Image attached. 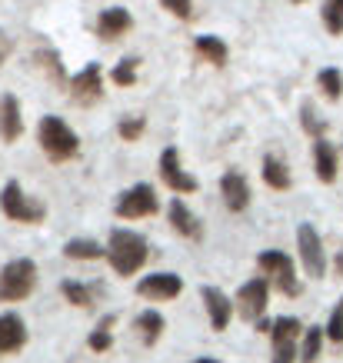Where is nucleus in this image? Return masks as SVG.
I'll list each match as a JSON object with an SVG mask.
<instances>
[{"mask_svg":"<svg viewBox=\"0 0 343 363\" xmlns=\"http://www.w3.org/2000/svg\"><path fill=\"white\" fill-rule=\"evenodd\" d=\"M150 257V243L140 237L137 230H111V240H107V264L117 277H133L140 267L147 264Z\"/></svg>","mask_w":343,"mask_h":363,"instance_id":"nucleus-1","label":"nucleus"},{"mask_svg":"<svg viewBox=\"0 0 343 363\" xmlns=\"http://www.w3.org/2000/svg\"><path fill=\"white\" fill-rule=\"evenodd\" d=\"M37 143H40V150L47 154L50 164H67V160H74L80 154V137L74 133V127L54 113H47L40 117V127H37Z\"/></svg>","mask_w":343,"mask_h":363,"instance_id":"nucleus-2","label":"nucleus"},{"mask_svg":"<svg viewBox=\"0 0 343 363\" xmlns=\"http://www.w3.org/2000/svg\"><path fill=\"white\" fill-rule=\"evenodd\" d=\"M257 267L264 270V277L270 280V286H277L283 297H300L303 284L297 280V264L293 257L283 250H260L257 253Z\"/></svg>","mask_w":343,"mask_h":363,"instance_id":"nucleus-3","label":"nucleus"},{"mask_svg":"<svg viewBox=\"0 0 343 363\" xmlns=\"http://www.w3.org/2000/svg\"><path fill=\"white\" fill-rule=\"evenodd\" d=\"M33 290H37V264H33V260L17 257V260L0 267V300H4V303L27 300Z\"/></svg>","mask_w":343,"mask_h":363,"instance_id":"nucleus-4","label":"nucleus"},{"mask_svg":"<svg viewBox=\"0 0 343 363\" xmlns=\"http://www.w3.org/2000/svg\"><path fill=\"white\" fill-rule=\"evenodd\" d=\"M0 210H4V217H7V220L30 223V227H33V223H44V217H47L44 203H40L37 197H27L17 180L4 184V190H0Z\"/></svg>","mask_w":343,"mask_h":363,"instance_id":"nucleus-5","label":"nucleus"},{"mask_svg":"<svg viewBox=\"0 0 343 363\" xmlns=\"http://www.w3.org/2000/svg\"><path fill=\"white\" fill-rule=\"evenodd\" d=\"M266 307H270V280L266 277H254V280L240 284L237 297H233V310L240 313V320L257 323L260 317H266Z\"/></svg>","mask_w":343,"mask_h":363,"instance_id":"nucleus-6","label":"nucleus"},{"mask_svg":"<svg viewBox=\"0 0 343 363\" xmlns=\"http://www.w3.org/2000/svg\"><path fill=\"white\" fill-rule=\"evenodd\" d=\"M297 257L303 264V274L310 280H323L327 274V253H323L320 233L313 230V223H297Z\"/></svg>","mask_w":343,"mask_h":363,"instance_id":"nucleus-7","label":"nucleus"},{"mask_svg":"<svg viewBox=\"0 0 343 363\" xmlns=\"http://www.w3.org/2000/svg\"><path fill=\"white\" fill-rule=\"evenodd\" d=\"M160 210V197L150 184H133L117 197V217L123 220H144V217H154Z\"/></svg>","mask_w":343,"mask_h":363,"instance_id":"nucleus-8","label":"nucleus"},{"mask_svg":"<svg viewBox=\"0 0 343 363\" xmlns=\"http://www.w3.org/2000/svg\"><path fill=\"white\" fill-rule=\"evenodd\" d=\"M157 174H160V180H164L174 194H197V187H200L197 177L184 170L177 147H164V154L157 160Z\"/></svg>","mask_w":343,"mask_h":363,"instance_id":"nucleus-9","label":"nucleus"},{"mask_svg":"<svg viewBox=\"0 0 343 363\" xmlns=\"http://www.w3.org/2000/svg\"><path fill=\"white\" fill-rule=\"evenodd\" d=\"M103 97V67L94 60L87 64L80 74L70 77V100L80 104V107H90V104H97Z\"/></svg>","mask_w":343,"mask_h":363,"instance_id":"nucleus-10","label":"nucleus"},{"mask_svg":"<svg viewBox=\"0 0 343 363\" xmlns=\"http://www.w3.org/2000/svg\"><path fill=\"white\" fill-rule=\"evenodd\" d=\"M137 294L144 300H154V303H167V300H177L184 294V280L177 274H150L137 284Z\"/></svg>","mask_w":343,"mask_h":363,"instance_id":"nucleus-11","label":"nucleus"},{"mask_svg":"<svg viewBox=\"0 0 343 363\" xmlns=\"http://www.w3.org/2000/svg\"><path fill=\"white\" fill-rule=\"evenodd\" d=\"M200 297H203V307H207V320H210V327L217 333H223L227 327H230V320H233V300L223 294L220 286H213L207 284L203 290H200Z\"/></svg>","mask_w":343,"mask_h":363,"instance_id":"nucleus-12","label":"nucleus"},{"mask_svg":"<svg viewBox=\"0 0 343 363\" xmlns=\"http://www.w3.org/2000/svg\"><path fill=\"white\" fill-rule=\"evenodd\" d=\"M220 197L223 203H227V210H233V213H244L247 207H250V184H247V177L240 174V170H227V174L220 177Z\"/></svg>","mask_w":343,"mask_h":363,"instance_id":"nucleus-13","label":"nucleus"},{"mask_svg":"<svg viewBox=\"0 0 343 363\" xmlns=\"http://www.w3.org/2000/svg\"><path fill=\"white\" fill-rule=\"evenodd\" d=\"M133 27V17L127 7H107V11H100L97 17V37L100 40H120L123 33Z\"/></svg>","mask_w":343,"mask_h":363,"instance_id":"nucleus-14","label":"nucleus"},{"mask_svg":"<svg viewBox=\"0 0 343 363\" xmlns=\"http://www.w3.org/2000/svg\"><path fill=\"white\" fill-rule=\"evenodd\" d=\"M313 170H317V180L320 184H333L337 174H340V154L327 137L313 140Z\"/></svg>","mask_w":343,"mask_h":363,"instance_id":"nucleus-15","label":"nucleus"},{"mask_svg":"<svg viewBox=\"0 0 343 363\" xmlns=\"http://www.w3.org/2000/svg\"><path fill=\"white\" fill-rule=\"evenodd\" d=\"M23 133V113H21V100L13 94L0 97V137L4 143H17Z\"/></svg>","mask_w":343,"mask_h":363,"instance_id":"nucleus-16","label":"nucleus"},{"mask_svg":"<svg viewBox=\"0 0 343 363\" xmlns=\"http://www.w3.org/2000/svg\"><path fill=\"white\" fill-rule=\"evenodd\" d=\"M27 343V323L21 313H0V357L23 350Z\"/></svg>","mask_w":343,"mask_h":363,"instance_id":"nucleus-17","label":"nucleus"},{"mask_svg":"<svg viewBox=\"0 0 343 363\" xmlns=\"http://www.w3.org/2000/svg\"><path fill=\"white\" fill-rule=\"evenodd\" d=\"M167 217H170V227L180 233V237H187V240H200L203 237V227H200L197 213L184 203L180 197L170 200V207H167Z\"/></svg>","mask_w":343,"mask_h":363,"instance_id":"nucleus-18","label":"nucleus"},{"mask_svg":"<svg viewBox=\"0 0 343 363\" xmlns=\"http://www.w3.org/2000/svg\"><path fill=\"white\" fill-rule=\"evenodd\" d=\"M133 330L140 333V340H144L147 347H157V343L164 340L167 320L160 310H144V313H137V320H133Z\"/></svg>","mask_w":343,"mask_h":363,"instance_id":"nucleus-19","label":"nucleus"},{"mask_svg":"<svg viewBox=\"0 0 343 363\" xmlns=\"http://www.w3.org/2000/svg\"><path fill=\"white\" fill-rule=\"evenodd\" d=\"M260 177H264V184L270 190H290L293 187V177H290V167L280 160V157L266 154L264 164H260Z\"/></svg>","mask_w":343,"mask_h":363,"instance_id":"nucleus-20","label":"nucleus"},{"mask_svg":"<svg viewBox=\"0 0 343 363\" xmlns=\"http://www.w3.org/2000/svg\"><path fill=\"white\" fill-rule=\"evenodd\" d=\"M64 257L67 260H107V247L90 237H74L64 243Z\"/></svg>","mask_w":343,"mask_h":363,"instance_id":"nucleus-21","label":"nucleus"},{"mask_svg":"<svg viewBox=\"0 0 343 363\" xmlns=\"http://www.w3.org/2000/svg\"><path fill=\"white\" fill-rule=\"evenodd\" d=\"M193 50H197L207 64L213 67H223L227 64V57H230V50H227V44H223L220 37H213V33H200L197 40H193Z\"/></svg>","mask_w":343,"mask_h":363,"instance_id":"nucleus-22","label":"nucleus"},{"mask_svg":"<svg viewBox=\"0 0 343 363\" xmlns=\"http://www.w3.org/2000/svg\"><path fill=\"white\" fill-rule=\"evenodd\" d=\"M303 330H307V327H303L297 317H277V320H274V330H270V343H274V347L300 343Z\"/></svg>","mask_w":343,"mask_h":363,"instance_id":"nucleus-23","label":"nucleus"},{"mask_svg":"<svg viewBox=\"0 0 343 363\" xmlns=\"http://www.w3.org/2000/svg\"><path fill=\"white\" fill-rule=\"evenodd\" d=\"M323 340H327L323 327H307V330H303V337H300V363H317V360H320Z\"/></svg>","mask_w":343,"mask_h":363,"instance_id":"nucleus-24","label":"nucleus"},{"mask_svg":"<svg viewBox=\"0 0 343 363\" xmlns=\"http://www.w3.org/2000/svg\"><path fill=\"white\" fill-rule=\"evenodd\" d=\"M317 87L323 90L327 100H340L343 97V74L337 67H323L320 74H317Z\"/></svg>","mask_w":343,"mask_h":363,"instance_id":"nucleus-25","label":"nucleus"},{"mask_svg":"<svg viewBox=\"0 0 343 363\" xmlns=\"http://www.w3.org/2000/svg\"><path fill=\"white\" fill-rule=\"evenodd\" d=\"M113 323H117V317H100V323H97V330L90 333V340H87V347L94 353H103V350H111V343H113Z\"/></svg>","mask_w":343,"mask_h":363,"instance_id":"nucleus-26","label":"nucleus"},{"mask_svg":"<svg viewBox=\"0 0 343 363\" xmlns=\"http://www.w3.org/2000/svg\"><path fill=\"white\" fill-rule=\"evenodd\" d=\"M64 297L70 307H80V310H90L94 307V290L84 284H77V280H64Z\"/></svg>","mask_w":343,"mask_h":363,"instance_id":"nucleus-27","label":"nucleus"},{"mask_svg":"<svg viewBox=\"0 0 343 363\" xmlns=\"http://www.w3.org/2000/svg\"><path fill=\"white\" fill-rule=\"evenodd\" d=\"M323 27L333 33V37H340L343 33V0H323Z\"/></svg>","mask_w":343,"mask_h":363,"instance_id":"nucleus-28","label":"nucleus"},{"mask_svg":"<svg viewBox=\"0 0 343 363\" xmlns=\"http://www.w3.org/2000/svg\"><path fill=\"white\" fill-rule=\"evenodd\" d=\"M137 57H123L120 64L111 70V84H117V87H133L137 84Z\"/></svg>","mask_w":343,"mask_h":363,"instance_id":"nucleus-29","label":"nucleus"},{"mask_svg":"<svg viewBox=\"0 0 343 363\" xmlns=\"http://www.w3.org/2000/svg\"><path fill=\"white\" fill-rule=\"evenodd\" d=\"M300 123H303V130L310 133L313 140L327 137V121H320V117H317L313 104H303V107H300Z\"/></svg>","mask_w":343,"mask_h":363,"instance_id":"nucleus-30","label":"nucleus"},{"mask_svg":"<svg viewBox=\"0 0 343 363\" xmlns=\"http://www.w3.org/2000/svg\"><path fill=\"white\" fill-rule=\"evenodd\" d=\"M37 60H40V67L47 70V77L54 80V84H64L67 80V70H64V64H60V57H57L54 50H40ZM67 84H70V80H67Z\"/></svg>","mask_w":343,"mask_h":363,"instance_id":"nucleus-31","label":"nucleus"},{"mask_svg":"<svg viewBox=\"0 0 343 363\" xmlns=\"http://www.w3.org/2000/svg\"><path fill=\"white\" fill-rule=\"evenodd\" d=\"M144 130H147L144 117H120V123H117V133H120V140H127V143H137L144 137Z\"/></svg>","mask_w":343,"mask_h":363,"instance_id":"nucleus-32","label":"nucleus"},{"mask_svg":"<svg viewBox=\"0 0 343 363\" xmlns=\"http://www.w3.org/2000/svg\"><path fill=\"white\" fill-rule=\"evenodd\" d=\"M323 333H327V340L330 343H343V303L333 307V313H330V320H327Z\"/></svg>","mask_w":343,"mask_h":363,"instance_id":"nucleus-33","label":"nucleus"},{"mask_svg":"<svg viewBox=\"0 0 343 363\" xmlns=\"http://www.w3.org/2000/svg\"><path fill=\"white\" fill-rule=\"evenodd\" d=\"M164 4V11H170L174 17H180V21H190L193 17V0H160Z\"/></svg>","mask_w":343,"mask_h":363,"instance_id":"nucleus-34","label":"nucleus"},{"mask_svg":"<svg viewBox=\"0 0 343 363\" xmlns=\"http://www.w3.org/2000/svg\"><path fill=\"white\" fill-rule=\"evenodd\" d=\"M300 357V343H287V347H274L270 363H297Z\"/></svg>","mask_w":343,"mask_h":363,"instance_id":"nucleus-35","label":"nucleus"},{"mask_svg":"<svg viewBox=\"0 0 343 363\" xmlns=\"http://www.w3.org/2000/svg\"><path fill=\"white\" fill-rule=\"evenodd\" d=\"M11 50H13V40H11V37H7L4 30H0V64H4V60L11 57Z\"/></svg>","mask_w":343,"mask_h":363,"instance_id":"nucleus-36","label":"nucleus"},{"mask_svg":"<svg viewBox=\"0 0 343 363\" xmlns=\"http://www.w3.org/2000/svg\"><path fill=\"white\" fill-rule=\"evenodd\" d=\"M270 330H274V320H270V317L257 320V333H266V337H270Z\"/></svg>","mask_w":343,"mask_h":363,"instance_id":"nucleus-37","label":"nucleus"},{"mask_svg":"<svg viewBox=\"0 0 343 363\" xmlns=\"http://www.w3.org/2000/svg\"><path fill=\"white\" fill-rule=\"evenodd\" d=\"M333 270H337V277H343V250L337 253V260H333Z\"/></svg>","mask_w":343,"mask_h":363,"instance_id":"nucleus-38","label":"nucleus"},{"mask_svg":"<svg viewBox=\"0 0 343 363\" xmlns=\"http://www.w3.org/2000/svg\"><path fill=\"white\" fill-rule=\"evenodd\" d=\"M193 363H220V360H217V357H197Z\"/></svg>","mask_w":343,"mask_h":363,"instance_id":"nucleus-39","label":"nucleus"},{"mask_svg":"<svg viewBox=\"0 0 343 363\" xmlns=\"http://www.w3.org/2000/svg\"><path fill=\"white\" fill-rule=\"evenodd\" d=\"M340 157H343V147H340Z\"/></svg>","mask_w":343,"mask_h":363,"instance_id":"nucleus-40","label":"nucleus"},{"mask_svg":"<svg viewBox=\"0 0 343 363\" xmlns=\"http://www.w3.org/2000/svg\"><path fill=\"white\" fill-rule=\"evenodd\" d=\"M340 303H343V300H340Z\"/></svg>","mask_w":343,"mask_h":363,"instance_id":"nucleus-41","label":"nucleus"}]
</instances>
